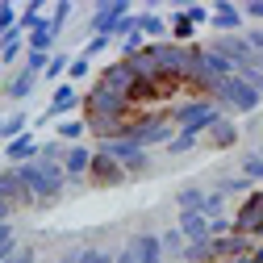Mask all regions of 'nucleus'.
<instances>
[{"label":"nucleus","mask_w":263,"mask_h":263,"mask_svg":"<svg viewBox=\"0 0 263 263\" xmlns=\"http://www.w3.org/2000/svg\"><path fill=\"white\" fill-rule=\"evenodd\" d=\"M29 192V201H34V209H50L54 201H63V192H67V176H63L59 163H17L13 167Z\"/></svg>","instance_id":"nucleus-1"},{"label":"nucleus","mask_w":263,"mask_h":263,"mask_svg":"<svg viewBox=\"0 0 263 263\" xmlns=\"http://www.w3.org/2000/svg\"><path fill=\"white\" fill-rule=\"evenodd\" d=\"M167 117L176 121L180 134H196V138H205L226 113H221L213 101H205V96H180V101L167 105Z\"/></svg>","instance_id":"nucleus-2"},{"label":"nucleus","mask_w":263,"mask_h":263,"mask_svg":"<svg viewBox=\"0 0 263 263\" xmlns=\"http://www.w3.org/2000/svg\"><path fill=\"white\" fill-rule=\"evenodd\" d=\"M209 101H213L226 117H234V113H259L263 96H259L242 76H226V80H217V84L209 88Z\"/></svg>","instance_id":"nucleus-3"},{"label":"nucleus","mask_w":263,"mask_h":263,"mask_svg":"<svg viewBox=\"0 0 263 263\" xmlns=\"http://www.w3.org/2000/svg\"><path fill=\"white\" fill-rule=\"evenodd\" d=\"M142 54L155 63V71H159L163 80H172V84H180V88H184L188 67H192V46H176V42H146V50H142Z\"/></svg>","instance_id":"nucleus-4"},{"label":"nucleus","mask_w":263,"mask_h":263,"mask_svg":"<svg viewBox=\"0 0 263 263\" xmlns=\"http://www.w3.org/2000/svg\"><path fill=\"white\" fill-rule=\"evenodd\" d=\"M125 138L134 142V146H142V151H151V146H167V142L176 138V121L167 117V109H151V113H138Z\"/></svg>","instance_id":"nucleus-5"},{"label":"nucleus","mask_w":263,"mask_h":263,"mask_svg":"<svg viewBox=\"0 0 263 263\" xmlns=\"http://www.w3.org/2000/svg\"><path fill=\"white\" fill-rule=\"evenodd\" d=\"M96 151H101V155H109L117 167L129 176V180H138V176H146V172H151V151L134 146L129 138H109V142H96Z\"/></svg>","instance_id":"nucleus-6"},{"label":"nucleus","mask_w":263,"mask_h":263,"mask_svg":"<svg viewBox=\"0 0 263 263\" xmlns=\"http://www.w3.org/2000/svg\"><path fill=\"white\" fill-rule=\"evenodd\" d=\"M80 113H84V117H138V109L129 105L125 96H117V92H109V88H101V84H92V88L84 92Z\"/></svg>","instance_id":"nucleus-7"},{"label":"nucleus","mask_w":263,"mask_h":263,"mask_svg":"<svg viewBox=\"0 0 263 263\" xmlns=\"http://www.w3.org/2000/svg\"><path fill=\"white\" fill-rule=\"evenodd\" d=\"M80 105H84V92L76 88V84H54V92H50V105L42 109V117L34 121V125H54V121H63V117H76L80 113Z\"/></svg>","instance_id":"nucleus-8"},{"label":"nucleus","mask_w":263,"mask_h":263,"mask_svg":"<svg viewBox=\"0 0 263 263\" xmlns=\"http://www.w3.org/2000/svg\"><path fill=\"white\" fill-rule=\"evenodd\" d=\"M134 13V5H125V0H101V5H92L88 13V38H109L113 42V25L121 17Z\"/></svg>","instance_id":"nucleus-9"},{"label":"nucleus","mask_w":263,"mask_h":263,"mask_svg":"<svg viewBox=\"0 0 263 263\" xmlns=\"http://www.w3.org/2000/svg\"><path fill=\"white\" fill-rule=\"evenodd\" d=\"M230 221H234V234H247L251 242H263V196H259V188L242 196V205L230 213Z\"/></svg>","instance_id":"nucleus-10"},{"label":"nucleus","mask_w":263,"mask_h":263,"mask_svg":"<svg viewBox=\"0 0 263 263\" xmlns=\"http://www.w3.org/2000/svg\"><path fill=\"white\" fill-rule=\"evenodd\" d=\"M205 46H209L213 54H221L234 71H238V67H255V50L247 46V38H242V34H213Z\"/></svg>","instance_id":"nucleus-11"},{"label":"nucleus","mask_w":263,"mask_h":263,"mask_svg":"<svg viewBox=\"0 0 263 263\" xmlns=\"http://www.w3.org/2000/svg\"><path fill=\"white\" fill-rule=\"evenodd\" d=\"M121 184H129V176L117 167V163L109 159V155H101L92 146V167H88V188H121Z\"/></svg>","instance_id":"nucleus-12"},{"label":"nucleus","mask_w":263,"mask_h":263,"mask_svg":"<svg viewBox=\"0 0 263 263\" xmlns=\"http://www.w3.org/2000/svg\"><path fill=\"white\" fill-rule=\"evenodd\" d=\"M88 167H92V146L76 142L63 155V176H67V188H88Z\"/></svg>","instance_id":"nucleus-13"},{"label":"nucleus","mask_w":263,"mask_h":263,"mask_svg":"<svg viewBox=\"0 0 263 263\" xmlns=\"http://www.w3.org/2000/svg\"><path fill=\"white\" fill-rule=\"evenodd\" d=\"M96 84L129 101V92H134V84H138V80H134V71H129V63H125V59H113V63H105V67L96 71Z\"/></svg>","instance_id":"nucleus-14"},{"label":"nucleus","mask_w":263,"mask_h":263,"mask_svg":"<svg viewBox=\"0 0 263 263\" xmlns=\"http://www.w3.org/2000/svg\"><path fill=\"white\" fill-rule=\"evenodd\" d=\"M209 25L217 34H247V17H242V5H230V0H217L209 9Z\"/></svg>","instance_id":"nucleus-15"},{"label":"nucleus","mask_w":263,"mask_h":263,"mask_svg":"<svg viewBox=\"0 0 263 263\" xmlns=\"http://www.w3.org/2000/svg\"><path fill=\"white\" fill-rule=\"evenodd\" d=\"M0 205H9L13 213L34 209V201H29V192H25V184H21V176L13 167H0Z\"/></svg>","instance_id":"nucleus-16"},{"label":"nucleus","mask_w":263,"mask_h":263,"mask_svg":"<svg viewBox=\"0 0 263 263\" xmlns=\"http://www.w3.org/2000/svg\"><path fill=\"white\" fill-rule=\"evenodd\" d=\"M134 251V263H163V247H159V230H138L134 238L125 242Z\"/></svg>","instance_id":"nucleus-17"},{"label":"nucleus","mask_w":263,"mask_h":263,"mask_svg":"<svg viewBox=\"0 0 263 263\" xmlns=\"http://www.w3.org/2000/svg\"><path fill=\"white\" fill-rule=\"evenodd\" d=\"M134 29L142 34V42H167V21L155 9H134Z\"/></svg>","instance_id":"nucleus-18"},{"label":"nucleus","mask_w":263,"mask_h":263,"mask_svg":"<svg viewBox=\"0 0 263 263\" xmlns=\"http://www.w3.org/2000/svg\"><path fill=\"white\" fill-rule=\"evenodd\" d=\"M213 242V259H238V255H251L255 251V242L247 238V234H221V238H209Z\"/></svg>","instance_id":"nucleus-19"},{"label":"nucleus","mask_w":263,"mask_h":263,"mask_svg":"<svg viewBox=\"0 0 263 263\" xmlns=\"http://www.w3.org/2000/svg\"><path fill=\"white\" fill-rule=\"evenodd\" d=\"M38 84H42L38 76H29V71H21V67H17V71L9 76V84L0 88V96H9V101H17V105H21V101H29V96L38 92Z\"/></svg>","instance_id":"nucleus-20"},{"label":"nucleus","mask_w":263,"mask_h":263,"mask_svg":"<svg viewBox=\"0 0 263 263\" xmlns=\"http://www.w3.org/2000/svg\"><path fill=\"white\" fill-rule=\"evenodd\" d=\"M238 138H242V129H238L234 121H230V117H221V121L209 129V134L201 138V142H209L213 151H230V146H238Z\"/></svg>","instance_id":"nucleus-21"},{"label":"nucleus","mask_w":263,"mask_h":263,"mask_svg":"<svg viewBox=\"0 0 263 263\" xmlns=\"http://www.w3.org/2000/svg\"><path fill=\"white\" fill-rule=\"evenodd\" d=\"M5 159H9V167H17V163H34L38 159V138L34 134H21V138L5 142Z\"/></svg>","instance_id":"nucleus-22"},{"label":"nucleus","mask_w":263,"mask_h":263,"mask_svg":"<svg viewBox=\"0 0 263 263\" xmlns=\"http://www.w3.org/2000/svg\"><path fill=\"white\" fill-rule=\"evenodd\" d=\"M54 42H59V34L50 29V17H42L34 29L25 34V50H42V54H54Z\"/></svg>","instance_id":"nucleus-23"},{"label":"nucleus","mask_w":263,"mask_h":263,"mask_svg":"<svg viewBox=\"0 0 263 263\" xmlns=\"http://www.w3.org/2000/svg\"><path fill=\"white\" fill-rule=\"evenodd\" d=\"M54 138H59V142H67V146L84 142V138H88V121H84V113H76V117H63V121H54Z\"/></svg>","instance_id":"nucleus-24"},{"label":"nucleus","mask_w":263,"mask_h":263,"mask_svg":"<svg viewBox=\"0 0 263 263\" xmlns=\"http://www.w3.org/2000/svg\"><path fill=\"white\" fill-rule=\"evenodd\" d=\"M176 230L184 234V242H205V238H209V217H201V213H180Z\"/></svg>","instance_id":"nucleus-25"},{"label":"nucleus","mask_w":263,"mask_h":263,"mask_svg":"<svg viewBox=\"0 0 263 263\" xmlns=\"http://www.w3.org/2000/svg\"><path fill=\"white\" fill-rule=\"evenodd\" d=\"M167 42H176V46H192V42H196V25H192L180 9H176L172 21H167Z\"/></svg>","instance_id":"nucleus-26"},{"label":"nucleus","mask_w":263,"mask_h":263,"mask_svg":"<svg viewBox=\"0 0 263 263\" xmlns=\"http://www.w3.org/2000/svg\"><path fill=\"white\" fill-rule=\"evenodd\" d=\"M159 247H163V263H167V259L180 263V255H184L188 242H184V234H180L176 226H167V230H159Z\"/></svg>","instance_id":"nucleus-27"},{"label":"nucleus","mask_w":263,"mask_h":263,"mask_svg":"<svg viewBox=\"0 0 263 263\" xmlns=\"http://www.w3.org/2000/svg\"><path fill=\"white\" fill-rule=\"evenodd\" d=\"M17 59H25V34H21V29L5 34V46H0V67H17Z\"/></svg>","instance_id":"nucleus-28"},{"label":"nucleus","mask_w":263,"mask_h":263,"mask_svg":"<svg viewBox=\"0 0 263 263\" xmlns=\"http://www.w3.org/2000/svg\"><path fill=\"white\" fill-rule=\"evenodd\" d=\"M21 134H29V113H25V109H17V113H9V117H0V138H5V142L21 138Z\"/></svg>","instance_id":"nucleus-29"},{"label":"nucleus","mask_w":263,"mask_h":263,"mask_svg":"<svg viewBox=\"0 0 263 263\" xmlns=\"http://www.w3.org/2000/svg\"><path fill=\"white\" fill-rule=\"evenodd\" d=\"M201 205H205V188L184 184V188L176 192V209H180V213H201Z\"/></svg>","instance_id":"nucleus-30"},{"label":"nucleus","mask_w":263,"mask_h":263,"mask_svg":"<svg viewBox=\"0 0 263 263\" xmlns=\"http://www.w3.org/2000/svg\"><path fill=\"white\" fill-rule=\"evenodd\" d=\"M50 9L42 5V0H34V5H25V9H17V29H21V34H29V29H34L42 17H46Z\"/></svg>","instance_id":"nucleus-31"},{"label":"nucleus","mask_w":263,"mask_h":263,"mask_svg":"<svg viewBox=\"0 0 263 263\" xmlns=\"http://www.w3.org/2000/svg\"><path fill=\"white\" fill-rule=\"evenodd\" d=\"M238 176L251 180V184H263V159H259V151H247L238 159Z\"/></svg>","instance_id":"nucleus-32"},{"label":"nucleus","mask_w":263,"mask_h":263,"mask_svg":"<svg viewBox=\"0 0 263 263\" xmlns=\"http://www.w3.org/2000/svg\"><path fill=\"white\" fill-rule=\"evenodd\" d=\"M67 63H71V54H67V50H54V54H50V63H46V71H42V80H46V84H59L63 76H67Z\"/></svg>","instance_id":"nucleus-33"},{"label":"nucleus","mask_w":263,"mask_h":263,"mask_svg":"<svg viewBox=\"0 0 263 263\" xmlns=\"http://www.w3.org/2000/svg\"><path fill=\"white\" fill-rule=\"evenodd\" d=\"M217 192L221 196H242V192H255V184L242 180V176H217Z\"/></svg>","instance_id":"nucleus-34"},{"label":"nucleus","mask_w":263,"mask_h":263,"mask_svg":"<svg viewBox=\"0 0 263 263\" xmlns=\"http://www.w3.org/2000/svg\"><path fill=\"white\" fill-rule=\"evenodd\" d=\"M180 263H213V242L209 238L205 242H188L184 255H180Z\"/></svg>","instance_id":"nucleus-35"},{"label":"nucleus","mask_w":263,"mask_h":263,"mask_svg":"<svg viewBox=\"0 0 263 263\" xmlns=\"http://www.w3.org/2000/svg\"><path fill=\"white\" fill-rule=\"evenodd\" d=\"M63 155H67V142H59V138L38 142V163H59L63 167Z\"/></svg>","instance_id":"nucleus-36"},{"label":"nucleus","mask_w":263,"mask_h":263,"mask_svg":"<svg viewBox=\"0 0 263 263\" xmlns=\"http://www.w3.org/2000/svg\"><path fill=\"white\" fill-rule=\"evenodd\" d=\"M71 13H76V5H67V0H59V5H50V29L54 34H63V29H67V21H71Z\"/></svg>","instance_id":"nucleus-37"},{"label":"nucleus","mask_w":263,"mask_h":263,"mask_svg":"<svg viewBox=\"0 0 263 263\" xmlns=\"http://www.w3.org/2000/svg\"><path fill=\"white\" fill-rule=\"evenodd\" d=\"M88 76H92V59L71 54V63H67V84H84Z\"/></svg>","instance_id":"nucleus-38"},{"label":"nucleus","mask_w":263,"mask_h":263,"mask_svg":"<svg viewBox=\"0 0 263 263\" xmlns=\"http://www.w3.org/2000/svg\"><path fill=\"white\" fill-rule=\"evenodd\" d=\"M71 255H76V263H113V251H105V247H76Z\"/></svg>","instance_id":"nucleus-39"},{"label":"nucleus","mask_w":263,"mask_h":263,"mask_svg":"<svg viewBox=\"0 0 263 263\" xmlns=\"http://www.w3.org/2000/svg\"><path fill=\"white\" fill-rule=\"evenodd\" d=\"M46 63H50V54H42V50H25V59H21V71H29V76H38V80H42Z\"/></svg>","instance_id":"nucleus-40"},{"label":"nucleus","mask_w":263,"mask_h":263,"mask_svg":"<svg viewBox=\"0 0 263 263\" xmlns=\"http://www.w3.org/2000/svg\"><path fill=\"white\" fill-rule=\"evenodd\" d=\"M142 34H138V29H134V34H125L121 42H117V59H134V54H142Z\"/></svg>","instance_id":"nucleus-41"},{"label":"nucleus","mask_w":263,"mask_h":263,"mask_svg":"<svg viewBox=\"0 0 263 263\" xmlns=\"http://www.w3.org/2000/svg\"><path fill=\"white\" fill-rule=\"evenodd\" d=\"M196 146H201L196 134H180V129H176V138L167 142V155H188V151H196Z\"/></svg>","instance_id":"nucleus-42"},{"label":"nucleus","mask_w":263,"mask_h":263,"mask_svg":"<svg viewBox=\"0 0 263 263\" xmlns=\"http://www.w3.org/2000/svg\"><path fill=\"white\" fill-rule=\"evenodd\" d=\"M226 213V196L213 188V192H205V205H201V217H221Z\"/></svg>","instance_id":"nucleus-43"},{"label":"nucleus","mask_w":263,"mask_h":263,"mask_svg":"<svg viewBox=\"0 0 263 263\" xmlns=\"http://www.w3.org/2000/svg\"><path fill=\"white\" fill-rule=\"evenodd\" d=\"M180 13H184V17H188L196 29H201V25H209V5H184Z\"/></svg>","instance_id":"nucleus-44"},{"label":"nucleus","mask_w":263,"mask_h":263,"mask_svg":"<svg viewBox=\"0 0 263 263\" xmlns=\"http://www.w3.org/2000/svg\"><path fill=\"white\" fill-rule=\"evenodd\" d=\"M109 46H113V42H109V38H88V42H84V50H80V54H84V59H101V54H105V50H109Z\"/></svg>","instance_id":"nucleus-45"},{"label":"nucleus","mask_w":263,"mask_h":263,"mask_svg":"<svg viewBox=\"0 0 263 263\" xmlns=\"http://www.w3.org/2000/svg\"><path fill=\"white\" fill-rule=\"evenodd\" d=\"M5 263H38V247H29V242H21Z\"/></svg>","instance_id":"nucleus-46"},{"label":"nucleus","mask_w":263,"mask_h":263,"mask_svg":"<svg viewBox=\"0 0 263 263\" xmlns=\"http://www.w3.org/2000/svg\"><path fill=\"white\" fill-rule=\"evenodd\" d=\"M17 29V5H0V34H13Z\"/></svg>","instance_id":"nucleus-47"},{"label":"nucleus","mask_w":263,"mask_h":263,"mask_svg":"<svg viewBox=\"0 0 263 263\" xmlns=\"http://www.w3.org/2000/svg\"><path fill=\"white\" fill-rule=\"evenodd\" d=\"M230 230H234L230 213H221V217H209V238H221V234H230Z\"/></svg>","instance_id":"nucleus-48"},{"label":"nucleus","mask_w":263,"mask_h":263,"mask_svg":"<svg viewBox=\"0 0 263 263\" xmlns=\"http://www.w3.org/2000/svg\"><path fill=\"white\" fill-rule=\"evenodd\" d=\"M234 76H242V80H247V84H251V88L263 96V71H259V67H238Z\"/></svg>","instance_id":"nucleus-49"},{"label":"nucleus","mask_w":263,"mask_h":263,"mask_svg":"<svg viewBox=\"0 0 263 263\" xmlns=\"http://www.w3.org/2000/svg\"><path fill=\"white\" fill-rule=\"evenodd\" d=\"M242 17H247V21H263V0H251V5H242Z\"/></svg>","instance_id":"nucleus-50"},{"label":"nucleus","mask_w":263,"mask_h":263,"mask_svg":"<svg viewBox=\"0 0 263 263\" xmlns=\"http://www.w3.org/2000/svg\"><path fill=\"white\" fill-rule=\"evenodd\" d=\"M113 263H134V251H129V247H121V251H113Z\"/></svg>","instance_id":"nucleus-51"},{"label":"nucleus","mask_w":263,"mask_h":263,"mask_svg":"<svg viewBox=\"0 0 263 263\" xmlns=\"http://www.w3.org/2000/svg\"><path fill=\"white\" fill-rule=\"evenodd\" d=\"M251 263H263V242H255V251H251Z\"/></svg>","instance_id":"nucleus-52"},{"label":"nucleus","mask_w":263,"mask_h":263,"mask_svg":"<svg viewBox=\"0 0 263 263\" xmlns=\"http://www.w3.org/2000/svg\"><path fill=\"white\" fill-rule=\"evenodd\" d=\"M0 221H13V209L9 205H0Z\"/></svg>","instance_id":"nucleus-53"},{"label":"nucleus","mask_w":263,"mask_h":263,"mask_svg":"<svg viewBox=\"0 0 263 263\" xmlns=\"http://www.w3.org/2000/svg\"><path fill=\"white\" fill-rule=\"evenodd\" d=\"M255 67H259V71H263V50H255Z\"/></svg>","instance_id":"nucleus-54"},{"label":"nucleus","mask_w":263,"mask_h":263,"mask_svg":"<svg viewBox=\"0 0 263 263\" xmlns=\"http://www.w3.org/2000/svg\"><path fill=\"white\" fill-rule=\"evenodd\" d=\"M255 151H259V159H263V138H259V146H255Z\"/></svg>","instance_id":"nucleus-55"},{"label":"nucleus","mask_w":263,"mask_h":263,"mask_svg":"<svg viewBox=\"0 0 263 263\" xmlns=\"http://www.w3.org/2000/svg\"><path fill=\"white\" fill-rule=\"evenodd\" d=\"M259 196H263V184H259Z\"/></svg>","instance_id":"nucleus-56"},{"label":"nucleus","mask_w":263,"mask_h":263,"mask_svg":"<svg viewBox=\"0 0 263 263\" xmlns=\"http://www.w3.org/2000/svg\"><path fill=\"white\" fill-rule=\"evenodd\" d=\"M259 121H263V117H259Z\"/></svg>","instance_id":"nucleus-57"}]
</instances>
